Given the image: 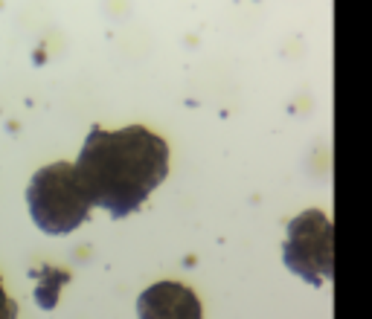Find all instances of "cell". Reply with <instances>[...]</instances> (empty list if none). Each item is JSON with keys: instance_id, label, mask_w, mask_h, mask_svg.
Wrapping results in <instances>:
<instances>
[{"instance_id": "cell-1", "label": "cell", "mask_w": 372, "mask_h": 319, "mask_svg": "<svg viewBox=\"0 0 372 319\" xmlns=\"http://www.w3.org/2000/svg\"><path fill=\"white\" fill-rule=\"evenodd\" d=\"M76 177L90 206L128 218L169 174V145L143 125L105 131L93 125L76 160Z\"/></svg>"}, {"instance_id": "cell-2", "label": "cell", "mask_w": 372, "mask_h": 319, "mask_svg": "<svg viewBox=\"0 0 372 319\" xmlns=\"http://www.w3.org/2000/svg\"><path fill=\"white\" fill-rule=\"evenodd\" d=\"M26 206L35 227L47 235H70L90 215V200L73 163H52L38 169L26 186Z\"/></svg>"}, {"instance_id": "cell-3", "label": "cell", "mask_w": 372, "mask_h": 319, "mask_svg": "<svg viewBox=\"0 0 372 319\" xmlns=\"http://www.w3.org/2000/svg\"><path fill=\"white\" fill-rule=\"evenodd\" d=\"M285 265L314 285L332 279V220L323 212H306L291 224Z\"/></svg>"}, {"instance_id": "cell-4", "label": "cell", "mask_w": 372, "mask_h": 319, "mask_svg": "<svg viewBox=\"0 0 372 319\" xmlns=\"http://www.w3.org/2000/svg\"><path fill=\"white\" fill-rule=\"evenodd\" d=\"M140 319H204L201 299L181 282H157L146 287L137 299Z\"/></svg>"}, {"instance_id": "cell-5", "label": "cell", "mask_w": 372, "mask_h": 319, "mask_svg": "<svg viewBox=\"0 0 372 319\" xmlns=\"http://www.w3.org/2000/svg\"><path fill=\"white\" fill-rule=\"evenodd\" d=\"M0 319H18V305H15V299L6 296L3 282H0Z\"/></svg>"}]
</instances>
